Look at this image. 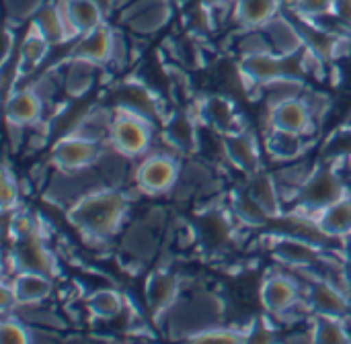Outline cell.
Here are the masks:
<instances>
[{"instance_id": "d6986e66", "label": "cell", "mask_w": 351, "mask_h": 344, "mask_svg": "<svg viewBox=\"0 0 351 344\" xmlns=\"http://www.w3.org/2000/svg\"><path fill=\"white\" fill-rule=\"evenodd\" d=\"M113 98H115V109H125V111H134L138 115L148 117L150 121L160 119V101L152 94V90L142 84V82H134L128 80L123 84H119L113 90Z\"/></svg>"}, {"instance_id": "ab89813d", "label": "cell", "mask_w": 351, "mask_h": 344, "mask_svg": "<svg viewBox=\"0 0 351 344\" xmlns=\"http://www.w3.org/2000/svg\"><path fill=\"white\" fill-rule=\"evenodd\" d=\"M49 0H4L8 21H31Z\"/></svg>"}, {"instance_id": "d4e9b609", "label": "cell", "mask_w": 351, "mask_h": 344, "mask_svg": "<svg viewBox=\"0 0 351 344\" xmlns=\"http://www.w3.org/2000/svg\"><path fill=\"white\" fill-rule=\"evenodd\" d=\"M195 119H197L195 115H187V113L167 119L162 140L169 144V148H173L175 154H193L197 150L199 137H197Z\"/></svg>"}, {"instance_id": "f1b7e54d", "label": "cell", "mask_w": 351, "mask_h": 344, "mask_svg": "<svg viewBox=\"0 0 351 344\" xmlns=\"http://www.w3.org/2000/svg\"><path fill=\"white\" fill-rule=\"evenodd\" d=\"M101 66L86 62V59H76V57H68V64L64 66L62 72V88L70 98H82L97 80V70Z\"/></svg>"}, {"instance_id": "4dcf8cb0", "label": "cell", "mask_w": 351, "mask_h": 344, "mask_svg": "<svg viewBox=\"0 0 351 344\" xmlns=\"http://www.w3.org/2000/svg\"><path fill=\"white\" fill-rule=\"evenodd\" d=\"M31 21L35 23V27L43 33V37H45L51 45H62V43L74 39L56 0H49V2H47Z\"/></svg>"}, {"instance_id": "4fadbf2b", "label": "cell", "mask_w": 351, "mask_h": 344, "mask_svg": "<svg viewBox=\"0 0 351 344\" xmlns=\"http://www.w3.org/2000/svg\"><path fill=\"white\" fill-rule=\"evenodd\" d=\"M222 150H224L228 162L237 170L245 172L247 176L261 170V158H263L265 150H261L259 140L249 129L243 133H237V135H224Z\"/></svg>"}, {"instance_id": "b9f144b4", "label": "cell", "mask_w": 351, "mask_h": 344, "mask_svg": "<svg viewBox=\"0 0 351 344\" xmlns=\"http://www.w3.org/2000/svg\"><path fill=\"white\" fill-rule=\"evenodd\" d=\"M333 6H335V0H300L298 8L292 14H296L300 21L313 23L317 18L333 14Z\"/></svg>"}, {"instance_id": "c3c4849f", "label": "cell", "mask_w": 351, "mask_h": 344, "mask_svg": "<svg viewBox=\"0 0 351 344\" xmlns=\"http://www.w3.org/2000/svg\"><path fill=\"white\" fill-rule=\"evenodd\" d=\"M343 320H346V328H348V332H350V336H351V312L346 316V318H343Z\"/></svg>"}, {"instance_id": "7a4b0ae2", "label": "cell", "mask_w": 351, "mask_h": 344, "mask_svg": "<svg viewBox=\"0 0 351 344\" xmlns=\"http://www.w3.org/2000/svg\"><path fill=\"white\" fill-rule=\"evenodd\" d=\"M224 304L208 291H199L191 297H179L167 312V332L171 339L191 341L195 334L222 324Z\"/></svg>"}, {"instance_id": "6da1fadb", "label": "cell", "mask_w": 351, "mask_h": 344, "mask_svg": "<svg viewBox=\"0 0 351 344\" xmlns=\"http://www.w3.org/2000/svg\"><path fill=\"white\" fill-rule=\"evenodd\" d=\"M130 209V197L115 187L97 189L66 209L68 224L90 246L111 242L123 228Z\"/></svg>"}, {"instance_id": "f546056e", "label": "cell", "mask_w": 351, "mask_h": 344, "mask_svg": "<svg viewBox=\"0 0 351 344\" xmlns=\"http://www.w3.org/2000/svg\"><path fill=\"white\" fill-rule=\"evenodd\" d=\"M306 135H296V133H286V131H276L267 129L263 150L265 154L276 160V162H294L300 160V156L306 152Z\"/></svg>"}, {"instance_id": "4316f807", "label": "cell", "mask_w": 351, "mask_h": 344, "mask_svg": "<svg viewBox=\"0 0 351 344\" xmlns=\"http://www.w3.org/2000/svg\"><path fill=\"white\" fill-rule=\"evenodd\" d=\"M245 187L271 220L284 217V199H282V193H280V187H278L274 174L259 170L249 176V183Z\"/></svg>"}, {"instance_id": "e0dca14e", "label": "cell", "mask_w": 351, "mask_h": 344, "mask_svg": "<svg viewBox=\"0 0 351 344\" xmlns=\"http://www.w3.org/2000/svg\"><path fill=\"white\" fill-rule=\"evenodd\" d=\"M74 39L105 25V10L99 0H56Z\"/></svg>"}, {"instance_id": "d590c367", "label": "cell", "mask_w": 351, "mask_h": 344, "mask_svg": "<svg viewBox=\"0 0 351 344\" xmlns=\"http://www.w3.org/2000/svg\"><path fill=\"white\" fill-rule=\"evenodd\" d=\"M311 336L313 343H351L350 332L343 318L333 316H311Z\"/></svg>"}, {"instance_id": "1f68e13d", "label": "cell", "mask_w": 351, "mask_h": 344, "mask_svg": "<svg viewBox=\"0 0 351 344\" xmlns=\"http://www.w3.org/2000/svg\"><path fill=\"white\" fill-rule=\"evenodd\" d=\"M313 170H315V166H311L308 162L294 160V162H286V166H282L278 172H274V178L280 187L284 203L298 199V195H300L302 187L308 183Z\"/></svg>"}, {"instance_id": "cb8c5ba5", "label": "cell", "mask_w": 351, "mask_h": 344, "mask_svg": "<svg viewBox=\"0 0 351 344\" xmlns=\"http://www.w3.org/2000/svg\"><path fill=\"white\" fill-rule=\"evenodd\" d=\"M19 306H39L45 300L51 297L53 293V279L39 275V273H31V271H19L16 275H12V279H8Z\"/></svg>"}, {"instance_id": "83f0119b", "label": "cell", "mask_w": 351, "mask_h": 344, "mask_svg": "<svg viewBox=\"0 0 351 344\" xmlns=\"http://www.w3.org/2000/svg\"><path fill=\"white\" fill-rule=\"evenodd\" d=\"M282 8V0H237L232 16L243 29H263Z\"/></svg>"}, {"instance_id": "681fc988", "label": "cell", "mask_w": 351, "mask_h": 344, "mask_svg": "<svg viewBox=\"0 0 351 344\" xmlns=\"http://www.w3.org/2000/svg\"><path fill=\"white\" fill-rule=\"evenodd\" d=\"M128 2H130V0H113V4H115V6H119V8H121L123 4H128Z\"/></svg>"}, {"instance_id": "9c48e42d", "label": "cell", "mask_w": 351, "mask_h": 344, "mask_svg": "<svg viewBox=\"0 0 351 344\" xmlns=\"http://www.w3.org/2000/svg\"><path fill=\"white\" fill-rule=\"evenodd\" d=\"M195 117L204 121L210 129H214L220 137L237 135L249 129L247 119L237 109V105L226 96H208L202 98L197 105Z\"/></svg>"}, {"instance_id": "ee69618b", "label": "cell", "mask_w": 351, "mask_h": 344, "mask_svg": "<svg viewBox=\"0 0 351 344\" xmlns=\"http://www.w3.org/2000/svg\"><path fill=\"white\" fill-rule=\"evenodd\" d=\"M130 57H132V47L128 43V37L121 31L115 29V35H113V59H111V64L117 70H121L130 62Z\"/></svg>"}, {"instance_id": "5bb4252c", "label": "cell", "mask_w": 351, "mask_h": 344, "mask_svg": "<svg viewBox=\"0 0 351 344\" xmlns=\"http://www.w3.org/2000/svg\"><path fill=\"white\" fill-rule=\"evenodd\" d=\"M304 300L315 316L346 318L351 312V297L341 293L323 277L304 287Z\"/></svg>"}, {"instance_id": "7dc6e473", "label": "cell", "mask_w": 351, "mask_h": 344, "mask_svg": "<svg viewBox=\"0 0 351 344\" xmlns=\"http://www.w3.org/2000/svg\"><path fill=\"white\" fill-rule=\"evenodd\" d=\"M298 4H300V0H282V6L290 12H294L298 8Z\"/></svg>"}, {"instance_id": "8fae6325", "label": "cell", "mask_w": 351, "mask_h": 344, "mask_svg": "<svg viewBox=\"0 0 351 344\" xmlns=\"http://www.w3.org/2000/svg\"><path fill=\"white\" fill-rule=\"evenodd\" d=\"M10 252L14 254L19 271H31V273H39V275H45L51 279H56L60 273L58 261H56L53 252L47 248L45 238H41L37 234L16 240L14 248Z\"/></svg>"}, {"instance_id": "9a60e30c", "label": "cell", "mask_w": 351, "mask_h": 344, "mask_svg": "<svg viewBox=\"0 0 351 344\" xmlns=\"http://www.w3.org/2000/svg\"><path fill=\"white\" fill-rule=\"evenodd\" d=\"M113 35H115V29H111L105 23V25L97 27L95 31L80 35L74 41V45L70 47L68 57L86 59V62H93V64L105 68L113 59Z\"/></svg>"}, {"instance_id": "bcb514c9", "label": "cell", "mask_w": 351, "mask_h": 344, "mask_svg": "<svg viewBox=\"0 0 351 344\" xmlns=\"http://www.w3.org/2000/svg\"><path fill=\"white\" fill-rule=\"evenodd\" d=\"M333 14L348 31H351V0H335Z\"/></svg>"}, {"instance_id": "5b68a950", "label": "cell", "mask_w": 351, "mask_h": 344, "mask_svg": "<svg viewBox=\"0 0 351 344\" xmlns=\"http://www.w3.org/2000/svg\"><path fill=\"white\" fill-rule=\"evenodd\" d=\"M107 187L101 172L97 170V166L90 168H82V170H60L53 168V174L47 181V187L43 191V199L62 207L64 211L74 205L78 199H82L84 195Z\"/></svg>"}, {"instance_id": "60d3db41", "label": "cell", "mask_w": 351, "mask_h": 344, "mask_svg": "<svg viewBox=\"0 0 351 344\" xmlns=\"http://www.w3.org/2000/svg\"><path fill=\"white\" fill-rule=\"evenodd\" d=\"M21 185L23 183L16 181V176L10 172V168L4 166V170H2V185H0V191H2V211L4 213H8V211L19 207Z\"/></svg>"}, {"instance_id": "7c38bea8", "label": "cell", "mask_w": 351, "mask_h": 344, "mask_svg": "<svg viewBox=\"0 0 351 344\" xmlns=\"http://www.w3.org/2000/svg\"><path fill=\"white\" fill-rule=\"evenodd\" d=\"M267 129L308 137L317 129V123H315L306 103L300 96V98L284 101L276 107H269L267 109Z\"/></svg>"}, {"instance_id": "ac0fdd59", "label": "cell", "mask_w": 351, "mask_h": 344, "mask_svg": "<svg viewBox=\"0 0 351 344\" xmlns=\"http://www.w3.org/2000/svg\"><path fill=\"white\" fill-rule=\"evenodd\" d=\"M274 51L282 57H292L298 55L304 47H306V37L302 33L300 21L294 23L290 16H286L284 12H280L276 18H271L265 27H263Z\"/></svg>"}, {"instance_id": "484cf974", "label": "cell", "mask_w": 351, "mask_h": 344, "mask_svg": "<svg viewBox=\"0 0 351 344\" xmlns=\"http://www.w3.org/2000/svg\"><path fill=\"white\" fill-rule=\"evenodd\" d=\"M319 230L333 240L351 238V193L313 215Z\"/></svg>"}, {"instance_id": "ba28073f", "label": "cell", "mask_w": 351, "mask_h": 344, "mask_svg": "<svg viewBox=\"0 0 351 344\" xmlns=\"http://www.w3.org/2000/svg\"><path fill=\"white\" fill-rule=\"evenodd\" d=\"M173 18V0H130L119 8V21L134 35H156Z\"/></svg>"}, {"instance_id": "30bf717a", "label": "cell", "mask_w": 351, "mask_h": 344, "mask_svg": "<svg viewBox=\"0 0 351 344\" xmlns=\"http://www.w3.org/2000/svg\"><path fill=\"white\" fill-rule=\"evenodd\" d=\"M259 300H261L263 310L269 316L280 318L282 314L290 312L304 300V289L296 277L274 273L263 279L261 289H259Z\"/></svg>"}, {"instance_id": "8992f818", "label": "cell", "mask_w": 351, "mask_h": 344, "mask_svg": "<svg viewBox=\"0 0 351 344\" xmlns=\"http://www.w3.org/2000/svg\"><path fill=\"white\" fill-rule=\"evenodd\" d=\"M346 195H350V189L346 181L341 178L337 166L321 164V166H315L308 183L302 187L296 199V209L302 213L315 215L321 209L329 207L331 203L343 199Z\"/></svg>"}, {"instance_id": "44dd1931", "label": "cell", "mask_w": 351, "mask_h": 344, "mask_svg": "<svg viewBox=\"0 0 351 344\" xmlns=\"http://www.w3.org/2000/svg\"><path fill=\"white\" fill-rule=\"evenodd\" d=\"M181 297V283L167 271H154L146 281V300L154 318H165L167 312Z\"/></svg>"}, {"instance_id": "d6a6232c", "label": "cell", "mask_w": 351, "mask_h": 344, "mask_svg": "<svg viewBox=\"0 0 351 344\" xmlns=\"http://www.w3.org/2000/svg\"><path fill=\"white\" fill-rule=\"evenodd\" d=\"M234 220L241 222L247 228H263L271 217L265 213V209L253 199V195L247 191V187L237 189L230 195V209Z\"/></svg>"}, {"instance_id": "f6af8a7d", "label": "cell", "mask_w": 351, "mask_h": 344, "mask_svg": "<svg viewBox=\"0 0 351 344\" xmlns=\"http://www.w3.org/2000/svg\"><path fill=\"white\" fill-rule=\"evenodd\" d=\"M12 55H16V33L10 25L4 27V51H2V66H8Z\"/></svg>"}, {"instance_id": "3957f363", "label": "cell", "mask_w": 351, "mask_h": 344, "mask_svg": "<svg viewBox=\"0 0 351 344\" xmlns=\"http://www.w3.org/2000/svg\"><path fill=\"white\" fill-rule=\"evenodd\" d=\"M181 160L175 152L150 150L134 166V187L146 197H162L175 191L181 178Z\"/></svg>"}, {"instance_id": "52a82bcc", "label": "cell", "mask_w": 351, "mask_h": 344, "mask_svg": "<svg viewBox=\"0 0 351 344\" xmlns=\"http://www.w3.org/2000/svg\"><path fill=\"white\" fill-rule=\"evenodd\" d=\"M105 148H107V144H103V142H95V140H88V137L68 131L66 135L56 140V144L51 146L49 162L53 168H60V170L90 168L99 162Z\"/></svg>"}, {"instance_id": "7bdbcfd3", "label": "cell", "mask_w": 351, "mask_h": 344, "mask_svg": "<svg viewBox=\"0 0 351 344\" xmlns=\"http://www.w3.org/2000/svg\"><path fill=\"white\" fill-rule=\"evenodd\" d=\"M302 101L306 103V107H308V111H311V115H313L317 125L325 119V115L331 109V98L327 94H323V92H317V90H308L306 88L304 94H302Z\"/></svg>"}, {"instance_id": "8d00e7d4", "label": "cell", "mask_w": 351, "mask_h": 344, "mask_svg": "<svg viewBox=\"0 0 351 344\" xmlns=\"http://www.w3.org/2000/svg\"><path fill=\"white\" fill-rule=\"evenodd\" d=\"M237 51L241 57H249V55L269 53L274 51V47L263 29H245L237 39Z\"/></svg>"}, {"instance_id": "7402d4cb", "label": "cell", "mask_w": 351, "mask_h": 344, "mask_svg": "<svg viewBox=\"0 0 351 344\" xmlns=\"http://www.w3.org/2000/svg\"><path fill=\"white\" fill-rule=\"evenodd\" d=\"M290 57H282L276 51L269 53H259V55H249V57H241L239 68L243 70V74L253 80L255 84L263 86L280 76H294L288 70Z\"/></svg>"}, {"instance_id": "277c9868", "label": "cell", "mask_w": 351, "mask_h": 344, "mask_svg": "<svg viewBox=\"0 0 351 344\" xmlns=\"http://www.w3.org/2000/svg\"><path fill=\"white\" fill-rule=\"evenodd\" d=\"M109 146L130 158H142L150 152L154 140V121L125 109H113Z\"/></svg>"}, {"instance_id": "836d02e7", "label": "cell", "mask_w": 351, "mask_h": 344, "mask_svg": "<svg viewBox=\"0 0 351 344\" xmlns=\"http://www.w3.org/2000/svg\"><path fill=\"white\" fill-rule=\"evenodd\" d=\"M125 308V300L115 289H97L86 297V310L97 320H113Z\"/></svg>"}, {"instance_id": "ffe728a7", "label": "cell", "mask_w": 351, "mask_h": 344, "mask_svg": "<svg viewBox=\"0 0 351 344\" xmlns=\"http://www.w3.org/2000/svg\"><path fill=\"white\" fill-rule=\"evenodd\" d=\"M51 47L53 45L43 37V33L31 21L29 27H27L25 37L21 39V43L16 47V55H14V68L19 72V78L31 76L45 62Z\"/></svg>"}, {"instance_id": "74e56055", "label": "cell", "mask_w": 351, "mask_h": 344, "mask_svg": "<svg viewBox=\"0 0 351 344\" xmlns=\"http://www.w3.org/2000/svg\"><path fill=\"white\" fill-rule=\"evenodd\" d=\"M0 343L4 344H27L33 343L31 339V324H27L21 316L4 314L0 324Z\"/></svg>"}, {"instance_id": "2e32d148", "label": "cell", "mask_w": 351, "mask_h": 344, "mask_svg": "<svg viewBox=\"0 0 351 344\" xmlns=\"http://www.w3.org/2000/svg\"><path fill=\"white\" fill-rule=\"evenodd\" d=\"M43 111H45V103L31 86L14 88L8 96H4L6 121H12L16 125L33 127V125L41 123Z\"/></svg>"}, {"instance_id": "603a6c76", "label": "cell", "mask_w": 351, "mask_h": 344, "mask_svg": "<svg viewBox=\"0 0 351 344\" xmlns=\"http://www.w3.org/2000/svg\"><path fill=\"white\" fill-rule=\"evenodd\" d=\"M156 234H158V228H154L146 220H136L128 228V232L123 234L121 248L136 263H146L154 256V252L158 248V236Z\"/></svg>"}, {"instance_id": "e575fe53", "label": "cell", "mask_w": 351, "mask_h": 344, "mask_svg": "<svg viewBox=\"0 0 351 344\" xmlns=\"http://www.w3.org/2000/svg\"><path fill=\"white\" fill-rule=\"evenodd\" d=\"M306 90V84L302 78L296 76H280L267 84L261 86V94L265 96V105L276 107L284 101H292V98H300Z\"/></svg>"}, {"instance_id": "f35d334b", "label": "cell", "mask_w": 351, "mask_h": 344, "mask_svg": "<svg viewBox=\"0 0 351 344\" xmlns=\"http://www.w3.org/2000/svg\"><path fill=\"white\" fill-rule=\"evenodd\" d=\"M191 343H249V332L232 326H212L191 339Z\"/></svg>"}]
</instances>
